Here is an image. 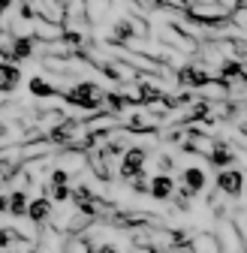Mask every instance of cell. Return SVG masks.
Segmentation results:
<instances>
[{
	"mask_svg": "<svg viewBox=\"0 0 247 253\" xmlns=\"http://www.w3.org/2000/svg\"><path fill=\"white\" fill-rule=\"evenodd\" d=\"M148 193H151L154 199H169V196H175V181H172L169 175H157V178H151Z\"/></svg>",
	"mask_w": 247,
	"mask_h": 253,
	"instance_id": "8992f818",
	"label": "cell"
},
{
	"mask_svg": "<svg viewBox=\"0 0 247 253\" xmlns=\"http://www.w3.org/2000/svg\"><path fill=\"white\" fill-rule=\"evenodd\" d=\"M181 178H184V187H187V190H190L193 196H196L199 190L205 187V172H202V169H196V166L184 169V175H181Z\"/></svg>",
	"mask_w": 247,
	"mask_h": 253,
	"instance_id": "ba28073f",
	"label": "cell"
},
{
	"mask_svg": "<svg viewBox=\"0 0 247 253\" xmlns=\"http://www.w3.org/2000/svg\"><path fill=\"white\" fill-rule=\"evenodd\" d=\"M217 190L226 196H241V190H244V175L235 172V169H220L217 175Z\"/></svg>",
	"mask_w": 247,
	"mask_h": 253,
	"instance_id": "3957f363",
	"label": "cell"
},
{
	"mask_svg": "<svg viewBox=\"0 0 247 253\" xmlns=\"http://www.w3.org/2000/svg\"><path fill=\"white\" fill-rule=\"evenodd\" d=\"M24 217H30V223H45V220L51 217V202H48V199H34V202H27Z\"/></svg>",
	"mask_w": 247,
	"mask_h": 253,
	"instance_id": "52a82bcc",
	"label": "cell"
},
{
	"mask_svg": "<svg viewBox=\"0 0 247 253\" xmlns=\"http://www.w3.org/2000/svg\"><path fill=\"white\" fill-rule=\"evenodd\" d=\"M6 208H9V196H0V214H6Z\"/></svg>",
	"mask_w": 247,
	"mask_h": 253,
	"instance_id": "4fadbf2b",
	"label": "cell"
},
{
	"mask_svg": "<svg viewBox=\"0 0 247 253\" xmlns=\"http://www.w3.org/2000/svg\"><path fill=\"white\" fill-rule=\"evenodd\" d=\"M145 160H148V151L145 148H127V151L121 154V178L133 181L136 175H142Z\"/></svg>",
	"mask_w": 247,
	"mask_h": 253,
	"instance_id": "7a4b0ae2",
	"label": "cell"
},
{
	"mask_svg": "<svg viewBox=\"0 0 247 253\" xmlns=\"http://www.w3.org/2000/svg\"><path fill=\"white\" fill-rule=\"evenodd\" d=\"M103 87L94 84V82H76L67 93H64V100L76 109H84V112H100L103 109Z\"/></svg>",
	"mask_w": 247,
	"mask_h": 253,
	"instance_id": "6da1fadb",
	"label": "cell"
},
{
	"mask_svg": "<svg viewBox=\"0 0 247 253\" xmlns=\"http://www.w3.org/2000/svg\"><path fill=\"white\" fill-rule=\"evenodd\" d=\"M24 211H27V193H24V190H18V193L9 196V208H6V214H12V217H24Z\"/></svg>",
	"mask_w": 247,
	"mask_h": 253,
	"instance_id": "30bf717a",
	"label": "cell"
},
{
	"mask_svg": "<svg viewBox=\"0 0 247 253\" xmlns=\"http://www.w3.org/2000/svg\"><path fill=\"white\" fill-rule=\"evenodd\" d=\"M97 253H118V247H115V244H100Z\"/></svg>",
	"mask_w": 247,
	"mask_h": 253,
	"instance_id": "7c38bea8",
	"label": "cell"
},
{
	"mask_svg": "<svg viewBox=\"0 0 247 253\" xmlns=\"http://www.w3.org/2000/svg\"><path fill=\"white\" fill-rule=\"evenodd\" d=\"M27 90H30V97H40V100L54 97V93H57V87L48 84L45 79H30V82H27Z\"/></svg>",
	"mask_w": 247,
	"mask_h": 253,
	"instance_id": "9c48e42d",
	"label": "cell"
},
{
	"mask_svg": "<svg viewBox=\"0 0 247 253\" xmlns=\"http://www.w3.org/2000/svg\"><path fill=\"white\" fill-rule=\"evenodd\" d=\"M21 82V70L18 63H9V60H0V93H9L15 90Z\"/></svg>",
	"mask_w": 247,
	"mask_h": 253,
	"instance_id": "5b68a950",
	"label": "cell"
},
{
	"mask_svg": "<svg viewBox=\"0 0 247 253\" xmlns=\"http://www.w3.org/2000/svg\"><path fill=\"white\" fill-rule=\"evenodd\" d=\"M157 166H160V172H163V175H169V172L175 169V160H172V157H166V154H163L160 160H157Z\"/></svg>",
	"mask_w": 247,
	"mask_h": 253,
	"instance_id": "8fae6325",
	"label": "cell"
},
{
	"mask_svg": "<svg viewBox=\"0 0 247 253\" xmlns=\"http://www.w3.org/2000/svg\"><path fill=\"white\" fill-rule=\"evenodd\" d=\"M205 157H208V163L217 166V169H229V166L235 163V151H232L226 142H220V139H214V145H211V151H208Z\"/></svg>",
	"mask_w": 247,
	"mask_h": 253,
	"instance_id": "277c9868",
	"label": "cell"
},
{
	"mask_svg": "<svg viewBox=\"0 0 247 253\" xmlns=\"http://www.w3.org/2000/svg\"><path fill=\"white\" fill-rule=\"evenodd\" d=\"M0 136H6V124L3 121H0Z\"/></svg>",
	"mask_w": 247,
	"mask_h": 253,
	"instance_id": "5bb4252c",
	"label": "cell"
}]
</instances>
